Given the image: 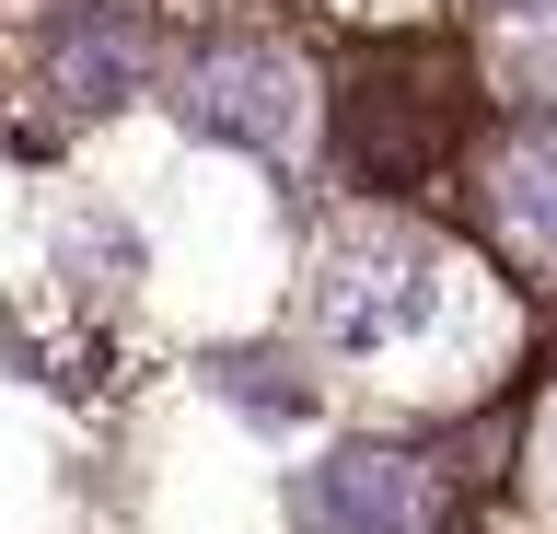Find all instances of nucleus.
<instances>
[{"instance_id": "1", "label": "nucleus", "mask_w": 557, "mask_h": 534, "mask_svg": "<svg viewBox=\"0 0 557 534\" xmlns=\"http://www.w3.org/2000/svg\"><path fill=\"white\" fill-rule=\"evenodd\" d=\"M442 325V256L407 245V233H348V245L313 256V337L348 360L418 349Z\"/></svg>"}, {"instance_id": "2", "label": "nucleus", "mask_w": 557, "mask_h": 534, "mask_svg": "<svg viewBox=\"0 0 557 534\" xmlns=\"http://www.w3.org/2000/svg\"><path fill=\"white\" fill-rule=\"evenodd\" d=\"M174 105H186V128H209L233 151H290L302 140V71L278 47H209Z\"/></svg>"}, {"instance_id": "3", "label": "nucleus", "mask_w": 557, "mask_h": 534, "mask_svg": "<svg viewBox=\"0 0 557 534\" xmlns=\"http://www.w3.org/2000/svg\"><path fill=\"white\" fill-rule=\"evenodd\" d=\"M302 511L325 534H418V511H430V488H418L407 454H383V442H348V454H325L302 476Z\"/></svg>"}, {"instance_id": "4", "label": "nucleus", "mask_w": 557, "mask_h": 534, "mask_svg": "<svg viewBox=\"0 0 557 534\" xmlns=\"http://www.w3.org/2000/svg\"><path fill=\"white\" fill-rule=\"evenodd\" d=\"M47 71H59V94H70L82 116L128 105V94H139V24L82 12V24H59V36H47Z\"/></svg>"}, {"instance_id": "5", "label": "nucleus", "mask_w": 557, "mask_h": 534, "mask_svg": "<svg viewBox=\"0 0 557 534\" xmlns=\"http://www.w3.org/2000/svg\"><path fill=\"white\" fill-rule=\"evenodd\" d=\"M487 210H499V233H511L522 256H546V268H557V140L499 151V175H487Z\"/></svg>"}, {"instance_id": "6", "label": "nucleus", "mask_w": 557, "mask_h": 534, "mask_svg": "<svg viewBox=\"0 0 557 534\" xmlns=\"http://www.w3.org/2000/svg\"><path fill=\"white\" fill-rule=\"evenodd\" d=\"M221 395H244L256 419H302L313 384H278V360H221Z\"/></svg>"}, {"instance_id": "7", "label": "nucleus", "mask_w": 557, "mask_h": 534, "mask_svg": "<svg viewBox=\"0 0 557 534\" xmlns=\"http://www.w3.org/2000/svg\"><path fill=\"white\" fill-rule=\"evenodd\" d=\"M487 12H511V24H557V0H487Z\"/></svg>"}, {"instance_id": "8", "label": "nucleus", "mask_w": 557, "mask_h": 534, "mask_svg": "<svg viewBox=\"0 0 557 534\" xmlns=\"http://www.w3.org/2000/svg\"><path fill=\"white\" fill-rule=\"evenodd\" d=\"M546 454H557V430H546Z\"/></svg>"}]
</instances>
